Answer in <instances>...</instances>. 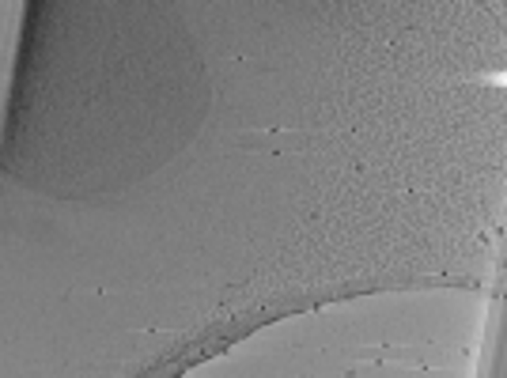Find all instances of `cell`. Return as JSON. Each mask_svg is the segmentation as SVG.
I'll return each instance as SVG.
<instances>
[{
	"label": "cell",
	"mask_w": 507,
	"mask_h": 378,
	"mask_svg": "<svg viewBox=\"0 0 507 378\" xmlns=\"http://www.w3.org/2000/svg\"><path fill=\"white\" fill-rule=\"evenodd\" d=\"M307 137L303 133H277V137H239V148H254V152H295L303 148Z\"/></svg>",
	"instance_id": "obj_1"
}]
</instances>
